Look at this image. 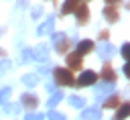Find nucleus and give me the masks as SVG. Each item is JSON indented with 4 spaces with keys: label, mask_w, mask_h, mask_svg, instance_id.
Masks as SVG:
<instances>
[{
    "label": "nucleus",
    "mask_w": 130,
    "mask_h": 120,
    "mask_svg": "<svg viewBox=\"0 0 130 120\" xmlns=\"http://www.w3.org/2000/svg\"><path fill=\"white\" fill-rule=\"evenodd\" d=\"M53 81L57 85H75L73 71L67 67H53Z\"/></svg>",
    "instance_id": "obj_1"
},
{
    "label": "nucleus",
    "mask_w": 130,
    "mask_h": 120,
    "mask_svg": "<svg viewBox=\"0 0 130 120\" xmlns=\"http://www.w3.org/2000/svg\"><path fill=\"white\" fill-rule=\"evenodd\" d=\"M51 41H53V47L59 55H65L69 51V47H73V41L65 33H51Z\"/></svg>",
    "instance_id": "obj_2"
},
{
    "label": "nucleus",
    "mask_w": 130,
    "mask_h": 120,
    "mask_svg": "<svg viewBox=\"0 0 130 120\" xmlns=\"http://www.w3.org/2000/svg\"><path fill=\"white\" fill-rule=\"evenodd\" d=\"M95 81H98V73L91 71V69H87V71H81V75L77 77L75 85H79V87H89V85H93Z\"/></svg>",
    "instance_id": "obj_3"
},
{
    "label": "nucleus",
    "mask_w": 130,
    "mask_h": 120,
    "mask_svg": "<svg viewBox=\"0 0 130 120\" xmlns=\"http://www.w3.org/2000/svg\"><path fill=\"white\" fill-rule=\"evenodd\" d=\"M65 55H67V57H65L67 69H71V71H79V69H81V57H83V55H79L77 51H73V53L67 51Z\"/></svg>",
    "instance_id": "obj_4"
},
{
    "label": "nucleus",
    "mask_w": 130,
    "mask_h": 120,
    "mask_svg": "<svg viewBox=\"0 0 130 120\" xmlns=\"http://www.w3.org/2000/svg\"><path fill=\"white\" fill-rule=\"evenodd\" d=\"M95 85V100L102 102L110 92H114V81H102V83H93Z\"/></svg>",
    "instance_id": "obj_5"
},
{
    "label": "nucleus",
    "mask_w": 130,
    "mask_h": 120,
    "mask_svg": "<svg viewBox=\"0 0 130 120\" xmlns=\"http://www.w3.org/2000/svg\"><path fill=\"white\" fill-rule=\"evenodd\" d=\"M49 59V45H45V43H39L35 49H32V61H37V63H43V61H47Z\"/></svg>",
    "instance_id": "obj_6"
},
{
    "label": "nucleus",
    "mask_w": 130,
    "mask_h": 120,
    "mask_svg": "<svg viewBox=\"0 0 130 120\" xmlns=\"http://www.w3.org/2000/svg\"><path fill=\"white\" fill-rule=\"evenodd\" d=\"M22 108H26V110H37V106H39V98L35 96V94H30V92H26V94H22L20 96V102H18Z\"/></svg>",
    "instance_id": "obj_7"
},
{
    "label": "nucleus",
    "mask_w": 130,
    "mask_h": 120,
    "mask_svg": "<svg viewBox=\"0 0 130 120\" xmlns=\"http://www.w3.org/2000/svg\"><path fill=\"white\" fill-rule=\"evenodd\" d=\"M98 53H100V57L102 59H110V57H114L116 55V47L112 45V43H108V41H102V45L98 47Z\"/></svg>",
    "instance_id": "obj_8"
},
{
    "label": "nucleus",
    "mask_w": 130,
    "mask_h": 120,
    "mask_svg": "<svg viewBox=\"0 0 130 120\" xmlns=\"http://www.w3.org/2000/svg\"><path fill=\"white\" fill-rule=\"evenodd\" d=\"M73 12H75V18H77V24H87L89 22V8L85 4H79Z\"/></svg>",
    "instance_id": "obj_9"
},
{
    "label": "nucleus",
    "mask_w": 130,
    "mask_h": 120,
    "mask_svg": "<svg viewBox=\"0 0 130 120\" xmlns=\"http://www.w3.org/2000/svg\"><path fill=\"white\" fill-rule=\"evenodd\" d=\"M120 104H122V96L116 94V92H110V94L104 98V102H102L104 108H118Z\"/></svg>",
    "instance_id": "obj_10"
},
{
    "label": "nucleus",
    "mask_w": 130,
    "mask_h": 120,
    "mask_svg": "<svg viewBox=\"0 0 130 120\" xmlns=\"http://www.w3.org/2000/svg\"><path fill=\"white\" fill-rule=\"evenodd\" d=\"M102 14H104V18L108 22H118V18H120V12H118V6L116 4H108Z\"/></svg>",
    "instance_id": "obj_11"
},
{
    "label": "nucleus",
    "mask_w": 130,
    "mask_h": 120,
    "mask_svg": "<svg viewBox=\"0 0 130 120\" xmlns=\"http://www.w3.org/2000/svg\"><path fill=\"white\" fill-rule=\"evenodd\" d=\"M98 77H100L102 81H116V71H114V67H112L110 63H104Z\"/></svg>",
    "instance_id": "obj_12"
},
{
    "label": "nucleus",
    "mask_w": 130,
    "mask_h": 120,
    "mask_svg": "<svg viewBox=\"0 0 130 120\" xmlns=\"http://www.w3.org/2000/svg\"><path fill=\"white\" fill-rule=\"evenodd\" d=\"M81 120H102V112H100V108H98V106H91V108H85V106H83Z\"/></svg>",
    "instance_id": "obj_13"
},
{
    "label": "nucleus",
    "mask_w": 130,
    "mask_h": 120,
    "mask_svg": "<svg viewBox=\"0 0 130 120\" xmlns=\"http://www.w3.org/2000/svg\"><path fill=\"white\" fill-rule=\"evenodd\" d=\"M91 51H93V41L83 39V41L77 43V53H79V55H87V53H91Z\"/></svg>",
    "instance_id": "obj_14"
},
{
    "label": "nucleus",
    "mask_w": 130,
    "mask_h": 120,
    "mask_svg": "<svg viewBox=\"0 0 130 120\" xmlns=\"http://www.w3.org/2000/svg\"><path fill=\"white\" fill-rule=\"evenodd\" d=\"M53 26H55V18H53V16H49L43 24H39V26H37V35H47L49 31H53Z\"/></svg>",
    "instance_id": "obj_15"
},
{
    "label": "nucleus",
    "mask_w": 130,
    "mask_h": 120,
    "mask_svg": "<svg viewBox=\"0 0 130 120\" xmlns=\"http://www.w3.org/2000/svg\"><path fill=\"white\" fill-rule=\"evenodd\" d=\"M79 2H81V0H65L63 6H61V14H65V16H67V14H73V10L79 6Z\"/></svg>",
    "instance_id": "obj_16"
},
{
    "label": "nucleus",
    "mask_w": 130,
    "mask_h": 120,
    "mask_svg": "<svg viewBox=\"0 0 130 120\" xmlns=\"http://www.w3.org/2000/svg\"><path fill=\"white\" fill-rule=\"evenodd\" d=\"M118 112L114 114V120H126L128 114H130V106L128 104H120V108H116Z\"/></svg>",
    "instance_id": "obj_17"
},
{
    "label": "nucleus",
    "mask_w": 130,
    "mask_h": 120,
    "mask_svg": "<svg viewBox=\"0 0 130 120\" xmlns=\"http://www.w3.org/2000/svg\"><path fill=\"white\" fill-rule=\"evenodd\" d=\"M22 83L26 87H35L39 83V73H26V75H22Z\"/></svg>",
    "instance_id": "obj_18"
},
{
    "label": "nucleus",
    "mask_w": 130,
    "mask_h": 120,
    "mask_svg": "<svg viewBox=\"0 0 130 120\" xmlns=\"http://www.w3.org/2000/svg\"><path fill=\"white\" fill-rule=\"evenodd\" d=\"M61 100H63V92H55V89H53V94H51L49 100H47V106H49V108H55Z\"/></svg>",
    "instance_id": "obj_19"
},
{
    "label": "nucleus",
    "mask_w": 130,
    "mask_h": 120,
    "mask_svg": "<svg viewBox=\"0 0 130 120\" xmlns=\"http://www.w3.org/2000/svg\"><path fill=\"white\" fill-rule=\"evenodd\" d=\"M67 102H69V106H73V108H83V106H85V98H81V96H69Z\"/></svg>",
    "instance_id": "obj_20"
},
{
    "label": "nucleus",
    "mask_w": 130,
    "mask_h": 120,
    "mask_svg": "<svg viewBox=\"0 0 130 120\" xmlns=\"http://www.w3.org/2000/svg\"><path fill=\"white\" fill-rule=\"evenodd\" d=\"M28 61H32V49L24 47L22 53H20V63H28Z\"/></svg>",
    "instance_id": "obj_21"
},
{
    "label": "nucleus",
    "mask_w": 130,
    "mask_h": 120,
    "mask_svg": "<svg viewBox=\"0 0 130 120\" xmlns=\"http://www.w3.org/2000/svg\"><path fill=\"white\" fill-rule=\"evenodd\" d=\"M2 108H4V114H16L18 110H20V104H2Z\"/></svg>",
    "instance_id": "obj_22"
},
{
    "label": "nucleus",
    "mask_w": 130,
    "mask_h": 120,
    "mask_svg": "<svg viewBox=\"0 0 130 120\" xmlns=\"http://www.w3.org/2000/svg\"><path fill=\"white\" fill-rule=\"evenodd\" d=\"M10 67H12V63H10V59H0V77L4 75V73H8L10 71Z\"/></svg>",
    "instance_id": "obj_23"
},
{
    "label": "nucleus",
    "mask_w": 130,
    "mask_h": 120,
    "mask_svg": "<svg viewBox=\"0 0 130 120\" xmlns=\"http://www.w3.org/2000/svg\"><path fill=\"white\" fill-rule=\"evenodd\" d=\"M10 94H12V89H10V87H2V89H0V106H2V104H6V102L10 100Z\"/></svg>",
    "instance_id": "obj_24"
},
{
    "label": "nucleus",
    "mask_w": 130,
    "mask_h": 120,
    "mask_svg": "<svg viewBox=\"0 0 130 120\" xmlns=\"http://www.w3.org/2000/svg\"><path fill=\"white\" fill-rule=\"evenodd\" d=\"M49 110H51V112L47 114L49 120H65V114H63V112H57L55 108H49Z\"/></svg>",
    "instance_id": "obj_25"
},
{
    "label": "nucleus",
    "mask_w": 130,
    "mask_h": 120,
    "mask_svg": "<svg viewBox=\"0 0 130 120\" xmlns=\"http://www.w3.org/2000/svg\"><path fill=\"white\" fill-rule=\"evenodd\" d=\"M120 55L124 57V61H130V45H128V43H124V45H122Z\"/></svg>",
    "instance_id": "obj_26"
},
{
    "label": "nucleus",
    "mask_w": 130,
    "mask_h": 120,
    "mask_svg": "<svg viewBox=\"0 0 130 120\" xmlns=\"http://www.w3.org/2000/svg\"><path fill=\"white\" fill-rule=\"evenodd\" d=\"M43 118H45V116H43V114H39V112H37V114H35V112H32V110H28V114H26V116H24V120H43Z\"/></svg>",
    "instance_id": "obj_27"
},
{
    "label": "nucleus",
    "mask_w": 130,
    "mask_h": 120,
    "mask_svg": "<svg viewBox=\"0 0 130 120\" xmlns=\"http://www.w3.org/2000/svg\"><path fill=\"white\" fill-rule=\"evenodd\" d=\"M41 14H43V6H35L32 10H30V18H41Z\"/></svg>",
    "instance_id": "obj_28"
},
{
    "label": "nucleus",
    "mask_w": 130,
    "mask_h": 120,
    "mask_svg": "<svg viewBox=\"0 0 130 120\" xmlns=\"http://www.w3.org/2000/svg\"><path fill=\"white\" fill-rule=\"evenodd\" d=\"M49 71H51V63H49V59H47V61H43V63H41V67H39V71H37V73H49Z\"/></svg>",
    "instance_id": "obj_29"
},
{
    "label": "nucleus",
    "mask_w": 130,
    "mask_h": 120,
    "mask_svg": "<svg viewBox=\"0 0 130 120\" xmlns=\"http://www.w3.org/2000/svg\"><path fill=\"white\" fill-rule=\"evenodd\" d=\"M110 39V33L108 31H100V41H108Z\"/></svg>",
    "instance_id": "obj_30"
},
{
    "label": "nucleus",
    "mask_w": 130,
    "mask_h": 120,
    "mask_svg": "<svg viewBox=\"0 0 130 120\" xmlns=\"http://www.w3.org/2000/svg\"><path fill=\"white\" fill-rule=\"evenodd\" d=\"M124 75L130 77V63H128V61H126V65H124Z\"/></svg>",
    "instance_id": "obj_31"
},
{
    "label": "nucleus",
    "mask_w": 130,
    "mask_h": 120,
    "mask_svg": "<svg viewBox=\"0 0 130 120\" xmlns=\"http://www.w3.org/2000/svg\"><path fill=\"white\" fill-rule=\"evenodd\" d=\"M55 85H57L55 81H49V83H47V89H49V92H53V89H55Z\"/></svg>",
    "instance_id": "obj_32"
},
{
    "label": "nucleus",
    "mask_w": 130,
    "mask_h": 120,
    "mask_svg": "<svg viewBox=\"0 0 130 120\" xmlns=\"http://www.w3.org/2000/svg\"><path fill=\"white\" fill-rule=\"evenodd\" d=\"M16 6H18V8H24V6H26V0H18Z\"/></svg>",
    "instance_id": "obj_33"
},
{
    "label": "nucleus",
    "mask_w": 130,
    "mask_h": 120,
    "mask_svg": "<svg viewBox=\"0 0 130 120\" xmlns=\"http://www.w3.org/2000/svg\"><path fill=\"white\" fill-rule=\"evenodd\" d=\"M106 4H120V0H106Z\"/></svg>",
    "instance_id": "obj_34"
},
{
    "label": "nucleus",
    "mask_w": 130,
    "mask_h": 120,
    "mask_svg": "<svg viewBox=\"0 0 130 120\" xmlns=\"http://www.w3.org/2000/svg\"><path fill=\"white\" fill-rule=\"evenodd\" d=\"M2 35H4V28H0V37H2Z\"/></svg>",
    "instance_id": "obj_35"
}]
</instances>
